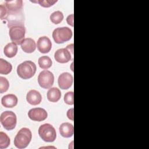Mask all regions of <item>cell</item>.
I'll return each mask as SVG.
<instances>
[{"label":"cell","mask_w":149,"mask_h":149,"mask_svg":"<svg viewBox=\"0 0 149 149\" xmlns=\"http://www.w3.org/2000/svg\"><path fill=\"white\" fill-rule=\"evenodd\" d=\"M73 19H74V15L73 14L69 15L67 18H66V22L71 26H73Z\"/></svg>","instance_id":"4316f807"},{"label":"cell","mask_w":149,"mask_h":149,"mask_svg":"<svg viewBox=\"0 0 149 149\" xmlns=\"http://www.w3.org/2000/svg\"><path fill=\"white\" fill-rule=\"evenodd\" d=\"M73 108H70L69 109L68 112H67V116L68 118L71 120H73L74 119V116H73Z\"/></svg>","instance_id":"83f0119b"},{"label":"cell","mask_w":149,"mask_h":149,"mask_svg":"<svg viewBox=\"0 0 149 149\" xmlns=\"http://www.w3.org/2000/svg\"><path fill=\"white\" fill-rule=\"evenodd\" d=\"M48 101L53 102H57L61 97V92L57 87H51L49 89L47 94Z\"/></svg>","instance_id":"e0dca14e"},{"label":"cell","mask_w":149,"mask_h":149,"mask_svg":"<svg viewBox=\"0 0 149 149\" xmlns=\"http://www.w3.org/2000/svg\"><path fill=\"white\" fill-rule=\"evenodd\" d=\"M72 35V31L68 27L56 28L52 33L53 39L57 44H62L70 40Z\"/></svg>","instance_id":"3957f363"},{"label":"cell","mask_w":149,"mask_h":149,"mask_svg":"<svg viewBox=\"0 0 149 149\" xmlns=\"http://www.w3.org/2000/svg\"><path fill=\"white\" fill-rule=\"evenodd\" d=\"M36 65L31 61H26L17 67V73L23 79L31 78L36 72Z\"/></svg>","instance_id":"7a4b0ae2"},{"label":"cell","mask_w":149,"mask_h":149,"mask_svg":"<svg viewBox=\"0 0 149 149\" xmlns=\"http://www.w3.org/2000/svg\"><path fill=\"white\" fill-rule=\"evenodd\" d=\"M0 121L3 127L8 130H13L17 123L16 114L11 111H6L1 114Z\"/></svg>","instance_id":"8992f818"},{"label":"cell","mask_w":149,"mask_h":149,"mask_svg":"<svg viewBox=\"0 0 149 149\" xmlns=\"http://www.w3.org/2000/svg\"><path fill=\"white\" fill-rule=\"evenodd\" d=\"M38 50L43 54L48 53L52 48V42L50 39L47 36L40 37L37 42Z\"/></svg>","instance_id":"7c38bea8"},{"label":"cell","mask_w":149,"mask_h":149,"mask_svg":"<svg viewBox=\"0 0 149 149\" xmlns=\"http://www.w3.org/2000/svg\"><path fill=\"white\" fill-rule=\"evenodd\" d=\"M71 57L70 51L68 48L59 49L54 54V58L56 61L61 63L68 62L71 59Z\"/></svg>","instance_id":"8fae6325"},{"label":"cell","mask_w":149,"mask_h":149,"mask_svg":"<svg viewBox=\"0 0 149 149\" xmlns=\"http://www.w3.org/2000/svg\"><path fill=\"white\" fill-rule=\"evenodd\" d=\"M5 5L7 9V17L6 19L11 16H16L19 14L22 10L23 1L22 0L16 1H6Z\"/></svg>","instance_id":"ba28073f"},{"label":"cell","mask_w":149,"mask_h":149,"mask_svg":"<svg viewBox=\"0 0 149 149\" xmlns=\"http://www.w3.org/2000/svg\"><path fill=\"white\" fill-rule=\"evenodd\" d=\"M26 100L31 105H38L42 100V96L39 91L36 90H30L26 95Z\"/></svg>","instance_id":"4fadbf2b"},{"label":"cell","mask_w":149,"mask_h":149,"mask_svg":"<svg viewBox=\"0 0 149 149\" xmlns=\"http://www.w3.org/2000/svg\"><path fill=\"white\" fill-rule=\"evenodd\" d=\"M28 116L34 121L41 122L47 119L48 116L47 112L42 108H34L28 112Z\"/></svg>","instance_id":"9c48e42d"},{"label":"cell","mask_w":149,"mask_h":149,"mask_svg":"<svg viewBox=\"0 0 149 149\" xmlns=\"http://www.w3.org/2000/svg\"><path fill=\"white\" fill-rule=\"evenodd\" d=\"M10 143V138L4 132H0V148H7Z\"/></svg>","instance_id":"7402d4cb"},{"label":"cell","mask_w":149,"mask_h":149,"mask_svg":"<svg viewBox=\"0 0 149 149\" xmlns=\"http://www.w3.org/2000/svg\"><path fill=\"white\" fill-rule=\"evenodd\" d=\"M38 134L46 142H53L56 137V130L49 123L41 125L38 129Z\"/></svg>","instance_id":"5b68a950"},{"label":"cell","mask_w":149,"mask_h":149,"mask_svg":"<svg viewBox=\"0 0 149 149\" xmlns=\"http://www.w3.org/2000/svg\"><path fill=\"white\" fill-rule=\"evenodd\" d=\"M63 15L62 12L59 10L54 12L50 15L51 21L55 24H58L60 23L63 20Z\"/></svg>","instance_id":"44dd1931"},{"label":"cell","mask_w":149,"mask_h":149,"mask_svg":"<svg viewBox=\"0 0 149 149\" xmlns=\"http://www.w3.org/2000/svg\"><path fill=\"white\" fill-rule=\"evenodd\" d=\"M12 69V66L10 63L7 61L1 58L0 59V73L3 74H9Z\"/></svg>","instance_id":"d6986e66"},{"label":"cell","mask_w":149,"mask_h":149,"mask_svg":"<svg viewBox=\"0 0 149 149\" xmlns=\"http://www.w3.org/2000/svg\"><path fill=\"white\" fill-rule=\"evenodd\" d=\"M39 66L43 69L49 68L52 64L51 59L48 56H42L39 58L38 61Z\"/></svg>","instance_id":"ffe728a7"},{"label":"cell","mask_w":149,"mask_h":149,"mask_svg":"<svg viewBox=\"0 0 149 149\" xmlns=\"http://www.w3.org/2000/svg\"><path fill=\"white\" fill-rule=\"evenodd\" d=\"M54 81V76L51 72L48 70H44L38 74V83L43 88H50L52 86Z\"/></svg>","instance_id":"52a82bcc"},{"label":"cell","mask_w":149,"mask_h":149,"mask_svg":"<svg viewBox=\"0 0 149 149\" xmlns=\"http://www.w3.org/2000/svg\"><path fill=\"white\" fill-rule=\"evenodd\" d=\"M0 9H1V19L2 20L6 19L8 12H7V9L5 5L1 4L0 5Z\"/></svg>","instance_id":"484cf974"},{"label":"cell","mask_w":149,"mask_h":149,"mask_svg":"<svg viewBox=\"0 0 149 149\" xmlns=\"http://www.w3.org/2000/svg\"><path fill=\"white\" fill-rule=\"evenodd\" d=\"M17 52V45L13 42H9L3 48L4 54L8 58L14 57L16 55Z\"/></svg>","instance_id":"ac0fdd59"},{"label":"cell","mask_w":149,"mask_h":149,"mask_svg":"<svg viewBox=\"0 0 149 149\" xmlns=\"http://www.w3.org/2000/svg\"><path fill=\"white\" fill-rule=\"evenodd\" d=\"M17 98L13 94H8L2 97L1 99L2 105L6 108H13L17 104Z\"/></svg>","instance_id":"5bb4252c"},{"label":"cell","mask_w":149,"mask_h":149,"mask_svg":"<svg viewBox=\"0 0 149 149\" xmlns=\"http://www.w3.org/2000/svg\"><path fill=\"white\" fill-rule=\"evenodd\" d=\"M26 30L23 24H16L9 29V34L10 40L16 45H20L24 39Z\"/></svg>","instance_id":"277c9868"},{"label":"cell","mask_w":149,"mask_h":149,"mask_svg":"<svg viewBox=\"0 0 149 149\" xmlns=\"http://www.w3.org/2000/svg\"><path fill=\"white\" fill-rule=\"evenodd\" d=\"M64 101L68 105H73L74 104V93L73 91H69L66 93L63 98Z\"/></svg>","instance_id":"cb8c5ba5"},{"label":"cell","mask_w":149,"mask_h":149,"mask_svg":"<svg viewBox=\"0 0 149 149\" xmlns=\"http://www.w3.org/2000/svg\"><path fill=\"white\" fill-rule=\"evenodd\" d=\"M57 2V0H40L34 2L38 3L41 6L44 8H48L52 6L55 3Z\"/></svg>","instance_id":"d4e9b609"},{"label":"cell","mask_w":149,"mask_h":149,"mask_svg":"<svg viewBox=\"0 0 149 149\" xmlns=\"http://www.w3.org/2000/svg\"><path fill=\"white\" fill-rule=\"evenodd\" d=\"M32 138L31 130L27 127H23L19 130L14 139V144L17 148H24L28 146Z\"/></svg>","instance_id":"6da1fadb"},{"label":"cell","mask_w":149,"mask_h":149,"mask_svg":"<svg viewBox=\"0 0 149 149\" xmlns=\"http://www.w3.org/2000/svg\"><path fill=\"white\" fill-rule=\"evenodd\" d=\"M9 87V83L8 79L4 77H0V93L1 94L6 92Z\"/></svg>","instance_id":"603a6c76"},{"label":"cell","mask_w":149,"mask_h":149,"mask_svg":"<svg viewBox=\"0 0 149 149\" xmlns=\"http://www.w3.org/2000/svg\"><path fill=\"white\" fill-rule=\"evenodd\" d=\"M59 130L62 137L68 138L73 135L74 127L72 124L68 122H65L60 125Z\"/></svg>","instance_id":"9a60e30c"},{"label":"cell","mask_w":149,"mask_h":149,"mask_svg":"<svg viewBox=\"0 0 149 149\" xmlns=\"http://www.w3.org/2000/svg\"><path fill=\"white\" fill-rule=\"evenodd\" d=\"M73 82V76L68 72L61 73L58 77V83L59 87L63 90H66L70 88Z\"/></svg>","instance_id":"30bf717a"},{"label":"cell","mask_w":149,"mask_h":149,"mask_svg":"<svg viewBox=\"0 0 149 149\" xmlns=\"http://www.w3.org/2000/svg\"><path fill=\"white\" fill-rule=\"evenodd\" d=\"M22 49L26 53L33 52L36 48L35 41L31 38H26L22 42L21 44Z\"/></svg>","instance_id":"2e32d148"}]
</instances>
